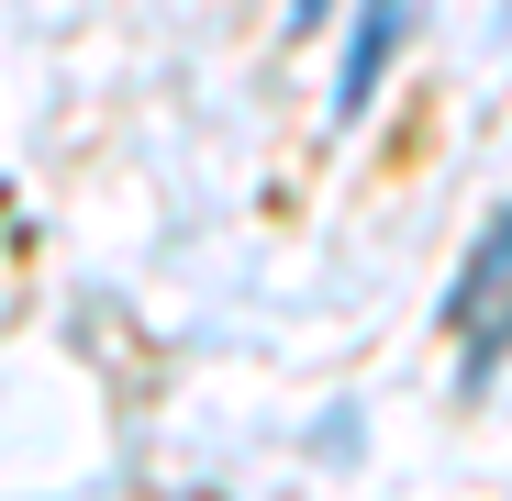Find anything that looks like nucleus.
<instances>
[{"instance_id": "1", "label": "nucleus", "mask_w": 512, "mask_h": 501, "mask_svg": "<svg viewBox=\"0 0 512 501\" xmlns=\"http://www.w3.org/2000/svg\"><path fill=\"white\" fill-rule=\"evenodd\" d=\"M435 323L457 334V390L479 401V390L512 368V201L468 234V257H457V279H446Z\"/></svg>"}, {"instance_id": "2", "label": "nucleus", "mask_w": 512, "mask_h": 501, "mask_svg": "<svg viewBox=\"0 0 512 501\" xmlns=\"http://www.w3.org/2000/svg\"><path fill=\"white\" fill-rule=\"evenodd\" d=\"M412 23H423V0H357L346 12V56H334V134L346 123H368V101H379V78L401 67V45H412Z\"/></svg>"}, {"instance_id": "3", "label": "nucleus", "mask_w": 512, "mask_h": 501, "mask_svg": "<svg viewBox=\"0 0 512 501\" xmlns=\"http://www.w3.org/2000/svg\"><path fill=\"white\" fill-rule=\"evenodd\" d=\"M323 12H334V0H290V34H312V23H323Z\"/></svg>"}]
</instances>
